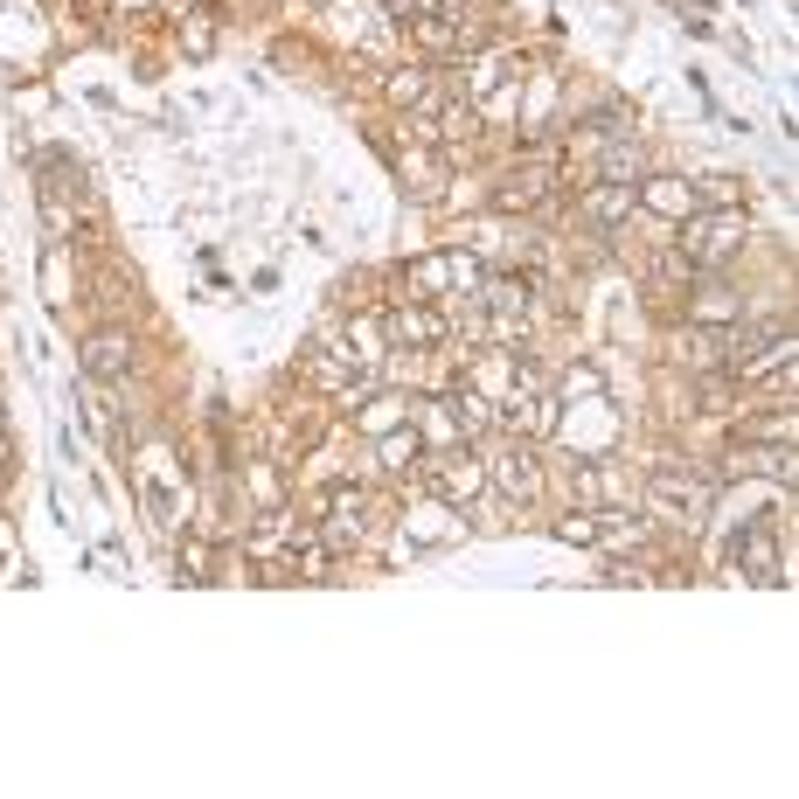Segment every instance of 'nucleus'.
Returning <instances> with one entry per match:
<instances>
[{
	"label": "nucleus",
	"mask_w": 799,
	"mask_h": 799,
	"mask_svg": "<svg viewBox=\"0 0 799 799\" xmlns=\"http://www.w3.org/2000/svg\"><path fill=\"white\" fill-rule=\"evenodd\" d=\"M181 577H188V584H209V577H216V563H209V549H202V542H188V549H181Z\"/></svg>",
	"instance_id": "nucleus-9"
},
{
	"label": "nucleus",
	"mask_w": 799,
	"mask_h": 799,
	"mask_svg": "<svg viewBox=\"0 0 799 799\" xmlns=\"http://www.w3.org/2000/svg\"><path fill=\"white\" fill-rule=\"evenodd\" d=\"M383 7H390V14H417V0H383Z\"/></svg>",
	"instance_id": "nucleus-18"
},
{
	"label": "nucleus",
	"mask_w": 799,
	"mask_h": 799,
	"mask_svg": "<svg viewBox=\"0 0 799 799\" xmlns=\"http://www.w3.org/2000/svg\"><path fill=\"white\" fill-rule=\"evenodd\" d=\"M410 445H417V431H403V438H390V445H383V459H390V466H410Z\"/></svg>",
	"instance_id": "nucleus-17"
},
{
	"label": "nucleus",
	"mask_w": 799,
	"mask_h": 799,
	"mask_svg": "<svg viewBox=\"0 0 799 799\" xmlns=\"http://www.w3.org/2000/svg\"><path fill=\"white\" fill-rule=\"evenodd\" d=\"M737 244H744V216H688V223H681V251H688L695 265L730 258Z\"/></svg>",
	"instance_id": "nucleus-1"
},
{
	"label": "nucleus",
	"mask_w": 799,
	"mask_h": 799,
	"mask_svg": "<svg viewBox=\"0 0 799 799\" xmlns=\"http://www.w3.org/2000/svg\"><path fill=\"white\" fill-rule=\"evenodd\" d=\"M452 271H459V265H445V258H424V265H410V278H417V292H445V285H459Z\"/></svg>",
	"instance_id": "nucleus-8"
},
{
	"label": "nucleus",
	"mask_w": 799,
	"mask_h": 799,
	"mask_svg": "<svg viewBox=\"0 0 799 799\" xmlns=\"http://www.w3.org/2000/svg\"><path fill=\"white\" fill-rule=\"evenodd\" d=\"M556 535H563V542H598V522H591V515H563Z\"/></svg>",
	"instance_id": "nucleus-12"
},
{
	"label": "nucleus",
	"mask_w": 799,
	"mask_h": 799,
	"mask_svg": "<svg viewBox=\"0 0 799 799\" xmlns=\"http://www.w3.org/2000/svg\"><path fill=\"white\" fill-rule=\"evenodd\" d=\"M362 529H369V494H334V508H327V549H348Z\"/></svg>",
	"instance_id": "nucleus-5"
},
{
	"label": "nucleus",
	"mask_w": 799,
	"mask_h": 799,
	"mask_svg": "<svg viewBox=\"0 0 799 799\" xmlns=\"http://www.w3.org/2000/svg\"><path fill=\"white\" fill-rule=\"evenodd\" d=\"M424 431H431V438H445L438 452H452V445H459V424H452L445 410H424Z\"/></svg>",
	"instance_id": "nucleus-15"
},
{
	"label": "nucleus",
	"mask_w": 799,
	"mask_h": 799,
	"mask_svg": "<svg viewBox=\"0 0 799 799\" xmlns=\"http://www.w3.org/2000/svg\"><path fill=\"white\" fill-rule=\"evenodd\" d=\"M417 7H438V14H452V7H459V0H417Z\"/></svg>",
	"instance_id": "nucleus-19"
},
{
	"label": "nucleus",
	"mask_w": 799,
	"mask_h": 799,
	"mask_svg": "<svg viewBox=\"0 0 799 799\" xmlns=\"http://www.w3.org/2000/svg\"><path fill=\"white\" fill-rule=\"evenodd\" d=\"M0 473H7V438H0Z\"/></svg>",
	"instance_id": "nucleus-21"
},
{
	"label": "nucleus",
	"mask_w": 799,
	"mask_h": 799,
	"mask_svg": "<svg viewBox=\"0 0 799 799\" xmlns=\"http://www.w3.org/2000/svg\"><path fill=\"white\" fill-rule=\"evenodd\" d=\"M730 313H737L730 292H702V299H695V320H730Z\"/></svg>",
	"instance_id": "nucleus-11"
},
{
	"label": "nucleus",
	"mask_w": 799,
	"mask_h": 799,
	"mask_svg": "<svg viewBox=\"0 0 799 799\" xmlns=\"http://www.w3.org/2000/svg\"><path fill=\"white\" fill-rule=\"evenodd\" d=\"M7 549H14V529H7V522H0V556H7Z\"/></svg>",
	"instance_id": "nucleus-20"
},
{
	"label": "nucleus",
	"mask_w": 799,
	"mask_h": 799,
	"mask_svg": "<svg viewBox=\"0 0 799 799\" xmlns=\"http://www.w3.org/2000/svg\"><path fill=\"white\" fill-rule=\"evenodd\" d=\"M390 327H397V341H403V348H431V341H445V320H438L431 306H403Z\"/></svg>",
	"instance_id": "nucleus-6"
},
{
	"label": "nucleus",
	"mask_w": 799,
	"mask_h": 799,
	"mask_svg": "<svg viewBox=\"0 0 799 799\" xmlns=\"http://www.w3.org/2000/svg\"><path fill=\"white\" fill-rule=\"evenodd\" d=\"M494 487H501L508 501H535V494H542V466H535L529 452H501V459H494Z\"/></svg>",
	"instance_id": "nucleus-3"
},
{
	"label": "nucleus",
	"mask_w": 799,
	"mask_h": 799,
	"mask_svg": "<svg viewBox=\"0 0 799 799\" xmlns=\"http://www.w3.org/2000/svg\"><path fill=\"white\" fill-rule=\"evenodd\" d=\"M626 209H633V195H591V216H598V223H619Z\"/></svg>",
	"instance_id": "nucleus-14"
},
{
	"label": "nucleus",
	"mask_w": 799,
	"mask_h": 799,
	"mask_svg": "<svg viewBox=\"0 0 799 799\" xmlns=\"http://www.w3.org/2000/svg\"><path fill=\"white\" fill-rule=\"evenodd\" d=\"M654 501H661V515H674L681 529H695V522L709 515V487H702V480H681V473H667L661 487H654Z\"/></svg>",
	"instance_id": "nucleus-2"
},
{
	"label": "nucleus",
	"mask_w": 799,
	"mask_h": 799,
	"mask_svg": "<svg viewBox=\"0 0 799 799\" xmlns=\"http://www.w3.org/2000/svg\"><path fill=\"white\" fill-rule=\"evenodd\" d=\"M487 306L494 313H522L529 306V285H487Z\"/></svg>",
	"instance_id": "nucleus-10"
},
{
	"label": "nucleus",
	"mask_w": 799,
	"mask_h": 799,
	"mask_svg": "<svg viewBox=\"0 0 799 799\" xmlns=\"http://www.w3.org/2000/svg\"><path fill=\"white\" fill-rule=\"evenodd\" d=\"M640 202H647V209H667V216H688V209H695V188H681V181H647Z\"/></svg>",
	"instance_id": "nucleus-7"
},
{
	"label": "nucleus",
	"mask_w": 799,
	"mask_h": 799,
	"mask_svg": "<svg viewBox=\"0 0 799 799\" xmlns=\"http://www.w3.org/2000/svg\"><path fill=\"white\" fill-rule=\"evenodd\" d=\"M417 42H431V49H452V21L424 14V21H417Z\"/></svg>",
	"instance_id": "nucleus-13"
},
{
	"label": "nucleus",
	"mask_w": 799,
	"mask_h": 799,
	"mask_svg": "<svg viewBox=\"0 0 799 799\" xmlns=\"http://www.w3.org/2000/svg\"><path fill=\"white\" fill-rule=\"evenodd\" d=\"M417 91H424V77H417V70H403L397 84H390V98H397V105H410V98H417Z\"/></svg>",
	"instance_id": "nucleus-16"
},
{
	"label": "nucleus",
	"mask_w": 799,
	"mask_h": 799,
	"mask_svg": "<svg viewBox=\"0 0 799 799\" xmlns=\"http://www.w3.org/2000/svg\"><path fill=\"white\" fill-rule=\"evenodd\" d=\"M84 369H91V383H112V376H126V369H133V348H126V334H91V341H84Z\"/></svg>",
	"instance_id": "nucleus-4"
}]
</instances>
